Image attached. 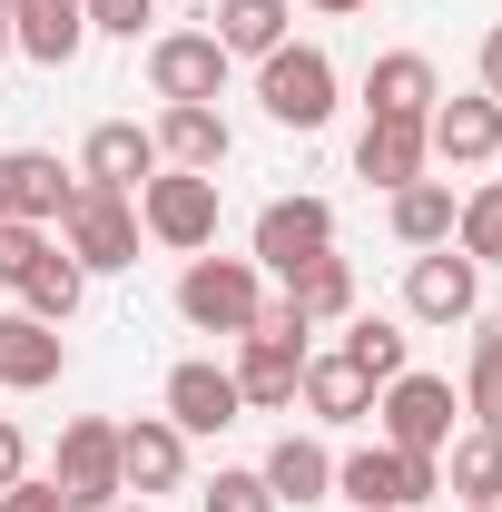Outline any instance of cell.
I'll list each match as a JSON object with an SVG mask.
<instances>
[{
  "mask_svg": "<svg viewBox=\"0 0 502 512\" xmlns=\"http://www.w3.org/2000/svg\"><path fill=\"white\" fill-rule=\"evenodd\" d=\"M335 493L355 512H414L443 493V463L434 453H394V444H355V453H335Z\"/></svg>",
  "mask_w": 502,
  "mask_h": 512,
  "instance_id": "1",
  "label": "cell"
},
{
  "mask_svg": "<svg viewBox=\"0 0 502 512\" xmlns=\"http://www.w3.org/2000/svg\"><path fill=\"white\" fill-rule=\"evenodd\" d=\"M256 306H266V266H256V256H188L178 316H188L197 335H247Z\"/></svg>",
  "mask_w": 502,
  "mask_h": 512,
  "instance_id": "2",
  "label": "cell"
},
{
  "mask_svg": "<svg viewBox=\"0 0 502 512\" xmlns=\"http://www.w3.org/2000/svg\"><path fill=\"white\" fill-rule=\"evenodd\" d=\"M256 109H266L276 128H296V138L325 128V119H335V60H325L315 40L266 50V60H256Z\"/></svg>",
  "mask_w": 502,
  "mask_h": 512,
  "instance_id": "3",
  "label": "cell"
},
{
  "mask_svg": "<svg viewBox=\"0 0 502 512\" xmlns=\"http://www.w3.org/2000/svg\"><path fill=\"white\" fill-rule=\"evenodd\" d=\"M138 197H119V188H89L79 178V197L60 207V247L79 256V276H119V266H138Z\"/></svg>",
  "mask_w": 502,
  "mask_h": 512,
  "instance_id": "4",
  "label": "cell"
},
{
  "mask_svg": "<svg viewBox=\"0 0 502 512\" xmlns=\"http://www.w3.org/2000/svg\"><path fill=\"white\" fill-rule=\"evenodd\" d=\"M138 227H148L158 247H178V256H207V247H217V178L158 168V178L138 188Z\"/></svg>",
  "mask_w": 502,
  "mask_h": 512,
  "instance_id": "5",
  "label": "cell"
},
{
  "mask_svg": "<svg viewBox=\"0 0 502 512\" xmlns=\"http://www.w3.org/2000/svg\"><path fill=\"white\" fill-rule=\"evenodd\" d=\"M453 414H463V404H453L443 375H414V365H404L394 384H375V424H384L394 453H443L453 444Z\"/></svg>",
  "mask_w": 502,
  "mask_h": 512,
  "instance_id": "6",
  "label": "cell"
},
{
  "mask_svg": "<svg viewBox=\"0 0 502 512\" xmlns=\"http://www.w3.org/2000/svg\"><path fill=\"white\" fill-rule=\"evenodd\" d=\"M60 503L69 512H109V503H128V483H119V424L109 414H79L60 434Z\"/></svg>",
  "mask_w": 502,
  "mask_h": 512,
  "instance_id": "7",
  "label": "cell"
},
{
  "mask_svg": "<svg viewBox=\"0 0 502 512\" xmlns=\"http://www.w3.org/2000/svg\"><path fill=\"white\" fill-rule=\"evenodd\" d=\"M404 316L414 325H473L483 316V266L463 247H424L404 266Z\"/></svg>",
  "mask_w": 502,
  "mask_h": 512,
  "instance_id": "8",
  "label": "cell"
},
{
  "mask_svg": "<svg viewBox=\"0 0 502 512\" xmlns=\"http://www.w3.org/2000/svg\"><path fill=\"white\" fill-rule=\"evenodd\" d=\"M315 256H335V207L325 197H266L256 207V266L266 276H296Z\"/></svg>",
  "mask_w": 502,
  "mask_h": 512,
  "instance_id": "9",
  "label": "cell"
},
{
  "mask_svg": "<svg viewBox=\"0 0 502 512\" xmlns=\"http://www.w3.org/2000/svg\"><path fill=\"white\" fill-rule=\"evenodd\" d=\"M424 148H434L443 168H493L502 158V99H434V119H424Z\"/></svg>",
  "mask_w": 502,
  "mask_h": 512,
  "instance_id": "10",
  "label": "cell"
},
{
  "mask_svg": "<svg viewBox=\"0 0 502 512\" xmlns=\"http://www.w3.org/2000/svg\"><path fill=\"white\" fill-rule=\"evenodd\" d=\"M119 483L148 503V493H178L188 483V434L168 424V414H138V424H119Z\"/></svg>",
  "mask_w": 502,
  "mask_h": 512,
  "instance_id": "11",
  "label": "cell"
},
{
  "mask_svg": "<svg viewBox=\"0 0 502 512\" xmlns=\"http://www.w3.org/2000/svg\"><path fill=\"white\" fill-rule=\"evenodd\" d=\"M158 168H168V158H158V138H148L138 119H99L89 148H79V178H89V188H119V197H138Z\"/></svg>",
  "mask_w": 502,
  "mask_h": 512,
  "instance_id": "12",
  "label": "cell"
},
{
  "mask_svg": "<svg viewBox=\"0 0 502 512\" xmlns=\"http://www.w3.org/2000/svg\"><path fill=\"white\" fill-rule=\"evenodd\" d=\"M148 138H158V158H168V168H197V178H217V168H227V148H237L217 99H168Z\"/></svg>",
  "mask_w": 502,
  "mask_h": 512,
  "instance_id": "13",
  "label": "cell"
},
{
  "mask_svg": "<svg viewBox=\"0 0 502 512\" xmlns=\"http://www.w3.org/2000/svg\"><path fill=\"white\" fill-rule=\"evenodd\" d=\"M148 89H158V109L168 99H217L227 89V50L207 30H168V40H148Z\"/></svg>",
  "mask_w": 502,
  "mask_h": 512,
  "instance_id": "14",
  "label": "cell"
},
{
  "mask_svg": "<svg viewBox=\"0 0 502 512\" xmlns=\"http://www.w3.org/2000/svg\"><path fill=\"white\" fill-rule=\"evenodd\" d=\"M10 50L40 69H69L89 50V0H10Z\"/></svg>",
  "mask_w": 502,
  "mask_h": 512,
  "instance_id": "15",
  "label": "cell"
},
{
  "mask_svg": "<svg viewBox=\"0 0 502 512\" xmlns=\"http://www.w3.org/2000/svg\"><path fill=\"white\" fill-rule=\"evenodd\" d=\"M237 414H247V394H237V375H227V365L188 355V365L168 375V424H178V434H227Z\"/></svg>",
  "mask_w": 502,
  "mask_h": 512,
  "instance_id": "16",
  "label": "cell"
},
{
  "mask_svg": "<svg viewBox=\"0 0 502 512\" xmlns=\"http://www.w3.org/2000/svg\"><path fill=\"white\" fill-rule=\"evenodd\" d=\"M60 365H69L60 325H40L30 306L0 316V394H40V384H60Z\"/></svg>",
  "mask_w": 502,
  "mask_h": 512,
  "instance_id": "17",
  "label": "cell"
},
{
  "mask_svg": "<svg viewBox=\"0 0 502 512\" xmlns=\"http://www.w3.org/2000/svg\"><path fill=\"white\" fill-rule=\"evenodd\" d=\"M434 168V148H424V119H365V138H355V178L365 188H414Z\"/></svg>",
  "mask_w": 502,
  "mask_h": 512,
  "instance_id": "18",
  "label": "cell"
},
{
  "mask_svg": "<svg viewBox=\"0 0 502 512\" xmlns=\"http://www.w3.org/2000/svg\"><path fill=\"white\" fill-rule=\"evenodd\" d=\"M443 79L424 50H384L375 69H365V119H434Z\"/></svg>",
  "mask_w": 502,
  "mask_h": 512,
  "instance_id": "19",
  "label": "cell"
},
{
  "mask_svg": "<svg viewBox=\"0 0 502 512\" xmlns=\"http://www.w3.org/2000/svg\"><path fill=\"white\" fill-rule=\"evenodd\" d=\"M315 345H276V335H237V394H247V414H276V404H296V375H306Z\"/></svg>",
  "mask_w": 502,
  "mask_h": 512,
  "instance_id": "20",
  "label": "cell"
},
{
  "mask_svg": "<svg viewBox=\"0 0 502 512\" xmlns=\"http://www.w3.org/2000/svg\"><path fill=\"white\" fill-rule=\"evenodd\" d=\"M256 473H266L276 512H306V503H325V493H335V453L315 444V434H276V453H266Z\"/></svg>",
  "mask_w": 502,
  "mask_h": 512,
  "instance_id": "21",
  "label": "cell"
},
{
  "mask_svg": "<svg viewBox=\"0 0 502 512\" xmlns=\"http://www.w3.org/2000/svg\"><path fill=\"white\" fill-rule=\"evenodd\" d=\"M315 424H365L375 414V375L365 365H345V355H306V375H296Z\"/></svg>",
  "mask_w": 502,
  "mask_h": 512,
  "instance_id": "22",
  "label": "cell"
},
{
  "mask_svg": "<svg viewBox=\"0 0 502 512\" xmlns=\"http://www.w3.org/2000/svg\"><path fill=\"white\" fill-rule=\"evenodd\" d=\"M286 0H217L207 10V40L227 50V60H266V50H286Z\"/></svg>",
  "mask_w": 502,
  "mask_h": 512,
  "instance_id": "23",
  "label": "cell"
},
{
  "mask_svg": "<svg viewBox=\"0 0 502 512\" xmlns=\"http://www.w3.org/2000/svg\"><path fill=\"white\" fill-rule=\"evenodd\" d=\"M69 197H79V178H69L50 148H10V217H30V227H60Z\"/></svg>",
  "mask_w": 502,
  "mask_h": 512,
  "instance_id": "24",
  "label": "cell"
},
{
  "mask_svg": "<svg viewBox=\"0 0 502 512\" xmlns=\"http://www.w3.org/2000/svg\"><path fill=\"white\" fill-rule=\"evenodd\" d=\"M443 463V483H453V503H502V434H453V444L434 453Z\"/></svg>",
  "mask_w": 502,
  "mask_h": 512,
  "instance_id": "25",
  "label": "cell"
},
{
  "mask_svg": "<svg viewBox=\"0 0 502 512\" xmlns=\"http://www.w3.org/2000/svg\"><path fill=\"white\" fill-rule=\"evenodd\" d=\"M286 306H296L306 325H345V316H355V266H345V256L296 266V276H286Z\"/></svg>",
  "mask_w": 502,
  "mask_h": 512,
  "instance_id": "26",
  "label": "cell"
},
{
  "mask_svg": "<svg viewBox=\"0 0 502 512\" xmlns=\"http://www.w3.org/2000/svg\"><path fill=\"white\" fill-rule=\"evenodd\" d=\"M79 296H89V276H79V256L50 237V256H40V266L20 276V306H30L40 325H69V316H79Z\"/></svg>",
  "mask_w": 502,
  "mask_h": 512,
  "instance_id": "27",
  "label": "cell"
},
{
  "mask_svg": "<svg viewBox=\"0 0 502 512\" xmlns=\"http://www.w3.org/2000/svg\"><path fill=\"white\" fill-rule=\"evenodd\" d=\"M453 207L463 197L443 188V178H414V188H394V237L424 256V247H453Z\"/></svg>",
  "mask_w": 502,
  "mask_h": 512,
  "instance_id": "28",
  "label": "cell"
},
{
  "mask_svg": "<svg viewBox=\"0 0 502 512\" xmlns=\"http://www.w3.org/2000/svg\"><path fill=\"white\" fill-rule=\"evenodd\" d=\"M335 355H345V365H365L375 384H394L404 365H414V335H404L394 316H355V325H345V345H335Z\"/></svg>",
  "mask_w": 502,
  "mask_h": 512,
  "instance_id": "29",
  "label": "cell"
},
{
  "mask_svg": "<svg viewBox=\"0 0 502 512\" xmlns=\"http://www.w3.org/2000/svg\"><path fill=\"white\" fill-rule=\"evenodd\" d=\"M463 414H473L483 434H502V316L473 335V365H463Z\"/></svg>",
  "mask_w": 502,
  "mask_h": 512,
  "instance_id": "30",
  "label": "cell"
},
{
  "mask_svg": "<svg viewBox=\"0 0 502 512\" xmlns=\"http://www.w3.org/2000/svg\"><path fill=\"white\" fill-rule=\"evenodd\" d=\"M453 247L473 256V266H502V178H483V188L453 207Z\"/></svg>",
  "mask_w": 502,
  "mask_h": 512,
  "instance_id": "31",
  "label": "cell"
},
{
  "mask_svg": "<svg viewBox=\"0 0 502 512\" xmlns=\"http://www.w3.org/2000/svg\"><path fill=\"white\" fill-rule=\"evenodd\" d=\"M197 512H276V493H266V473H256V463H227V473L197 493Z\"/></svg>",
  "mask_w": 502,
  "mask_h": 512,
  "instance_id": "32",
  "label": "cell"
},
{
  "mask_svg": "<svg viewBox=\"0 0 502 512\" xmlns=\"http://www.w3.org/2000/svg\"><path fill=\"white\" fill-rule=\"evenodd\" d=\"M50 256V227H30V217H0V286L20 296V276Z\"/></svg>",
  "mask_w": 502,
  "mask_h": 512,
  "instance_id": "33",
  "label": "cell"
},
{
  "mask_svg": "<svg viewBox=\"0 0 502 512\" xmlns=\"http://www.w3.org/2000/svg\"><path fill=\"white\" fill-rule=\"evenodd\" d=\"M158 20V0H89V40H138Z\"/></svg>",
  "mask_w": 502,
  "mask_h": 512,
  "instance_id": "34",
  "label": "cell"
},
{
  "mask_svg": "<svg viewBox=\"0 0 502 512\" xmlns=\"http://www.w3.org/2000/svg\"><path fill=\"white\" fill-rule=\"evenodd\" d=\"M0 512H69V503H60V483H30V473H20V483L0 493Z\"/></svg>",
  "mask_w": 502,
  "mask_h": 512,
  "instance_id": "35",
  "label": "cell"
},
{
  "mask_svg": "<svg viewBox=\"0 0 502 512\" xmlns=\"http://www.w3.org/2000/svg\"><path fill=\"white\" fill-rule=\"evenodd\" d=\"M20 473H30V444H20V424H10V414H0V493H10V483H20Z\"/></svg>",
  "mask_w": 502,
  "mask_h": 512,
  "instance_id": "36",
  "label": "cell"
},
{
  "mask_svg": "<svg viewBox=\"0 0 502 512\" xmlns=\"http://www.w3.org/2000/svg\"><path fill=\"white\" fill-rule=\"evenodd\" d=\"M483 99H502V30L483 40Z\"/></svg>",
  "mask_w": 502,
  "mask_h": 512,
  "instance_id": "37",
  "label": "cell"
},
{
  "mask_svg": "<svg viewBox=\"0 0 502 512\" xmlns=\"http://www.w3.org/2000/svg\"><path fill=\"white\" fill-rule=\"evenodd\" d=\"M306 10H325V20H345V10H375V0H306Z\"/></svg>",
  "mask_w": 502,
  "mask_h": 512,
  "instance_id": "38",
  "label": "cell"
},
{
  "mask_svg": "<svg viewBox=\"0 0 502 512\" xmlns=\"http://www.w3.org/2000/svg\"><path fill=\"white\" fill-rule=\"evenodd\" d=\"M0 217H10V148H0Z\"/></svg>",
  "mask_w": 502,
  "mask_h": 512,
  "instance_id": "39",
  "label": "cell"
},
{
  "mask_svg": "<svg viewBox=\"0 0 502 512\" xmlns=\"http://www.w3.org/2000/svg\"><path fill=\"white\" fill-rule=\"evenodd\" d=\"M0 60H10V10H0Z\"/></svg>",
  "mask_w": 502,
  "mask_h": 512,
  "instance_id": "40",
  "label": "cell"
},
{
  "mask_svg": "<svg viewBox=\"0 0 502 512\" xmlns=\"http://www.w3.org/2000/svg\"><path fill=\"white\" fill-rule=\"evenodd\" d=\"M109 512H148V503H109Z\"/></svg>",
  "mask_w": 502,
  "mask_h": 512,
  "instance_id": "41",
  "label": "cell"
},
{
  "mask_svg": "<svg viewBox=\"0 0 502 512\" xmlns=\"http://www.w3.org/2000/svg\"><path fill=\"white\" fill-rule=\"evenodd\" d=\"M463 512H502V503H463Z\"/></svg>",
  "mask_w": 502,
  "mask_h": 512,
  "instance_id": "42",
  "label": "cell"
},
{
  "mask_svg": "<svg viewBox=\"0 0 502 512\" xmlns=\"http://www.w3.org/2000/svg\"><path fill=\"white\" fill-rule=\"evenodd\" d=\"M0 10H10V0H0Z\"/></svg>",
  "mask_w": 502,
  "mask_h": 512,
  "instance_id": "43",
  "label": "cell"
}]
</instances>
